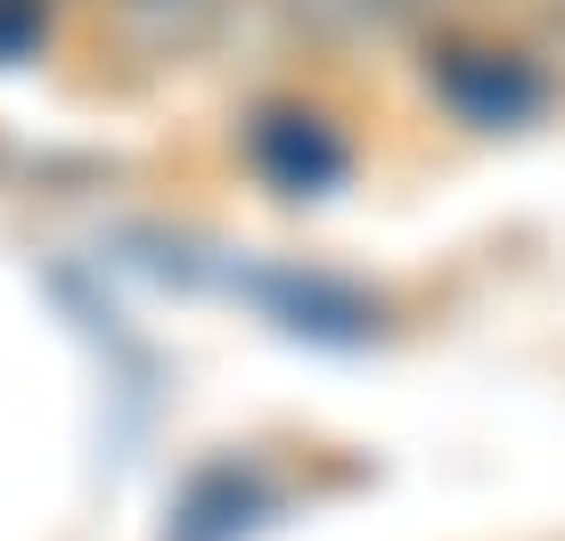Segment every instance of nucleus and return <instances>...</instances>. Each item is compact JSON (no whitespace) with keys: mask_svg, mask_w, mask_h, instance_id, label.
Listing matches in <instances>:
<instances>
[{"mask_svg":"<svg viewBox=\"0 0 565 541\" xmlns=\"http://www.w3.org/2000/svg\"><path fill=\"white\" fill-rule=\"evenodd\" d=\"M115 263L140 270L148 287H172V296L238 304V312H255L270 337L320 344V353H361V344L394 337V304H385L369 279H344V270H328V263L246 255V246H222V238L181 230V222L115 230Z\"/></svg>","mask_w":565,"mask_h":541,"instance_id":"nucleus-1","label":"nucleus"},{"mask_svg":"<svg viewBox=\"0 0 565 541\" xmlns=\"http://www.w3.org/2000/svg\"><path fill=\"white\" fill-rule=\"evenodd\" d=\"M411 83L426 115H443L467 140H524L565 115V57L550 33L492 25L483 9L435 17L411 50Z\"/></svg>","mask_w":565,"mask_h":541,"instance_id":"nucleus-2","label":"nucleus"},{"mask_svg":"<svg viewBox=\"0 0 565 541\" xmlns=\"http://www.w3.org/2000/svg\"><path fill=\"white\" fill-rule=\"evenodd\" d=\"M230 148H238L246 181L279 205H328L361 172V131L311 83H263L230 124Z\"/></svg>","mask_w":565,"mask_h":541,"instance_id":"nucleus-3","label":"nucleus"},{"mask_svg":"<svg viewBox=\"0 0 565 541\" xmlns=\"http://www.w3.org/2000/svg\"><path fill=\"white\" fill-rule=\"evenodd\" d=\"M246 17L287 57H311V66H361V57L411 50L435 25L418 0H246Z\"/></svg>","mask_w":565,"mask_h":541,"instance_id":"nucleus-4","label":"nucleus"},{"mask_svg":"<svg viewBox=\"0 0 565 541\" xmlns=\"http://www.w3.org/2000/svg\"><path fill=\"white\" fill-rule=\"evenodd\" d=\"M99 17V42L140 74H164V66H198L230 42L238 25V0H90Z\"/></svg>","mask_w":565,"mask_h":541,"instance_id":"nucleus-5","label":"nucleus"},{"mask_svg":"<svg viewBox=\"0 0 565 541\" xmlns=\"http://www.w3.org/2000/svg\"><path fill=\"white\" fill-rule=\"evenodd\" d=\"M279 500H287V485L263 459H213V468H198L181 485L164 541H255L279 517Z\"/></svg>","mask_w":565,"mask_h":541,"instance_id":"nucleus-6","label":"nucleus"},{"mask_svg":"<svg viewBox=\"0 0 565 541\" xmlns=\"http://www.w3.org/2000/svg\"><path fill=\"white\" fill-rule=\"evenodd\" d=\"M57 25H66V0H0V74L42 66Z\"/></svg>","mask_w":565,"mask_h":541,"instance_id":"nucleus-7","label":"nucleus"},{"mask_svg":"<svg viewBox=\"0 0 565 541\" xmlns=\"http://www.w3.org/2000/svg\"><path fill=\"white\" fill-rule=\"evenodd\" d=\"M541 25H550V42L565 50V0H541Z\"/></svg>","mask_w":565,"mask_h":541,"instance_id":"nucleus-8","label":"nucleus"},{"mask_svg":"<svg viewBox=\"0 0 565 541\" xmlns=\"http://www.w3.org/2000/svg\"><path fill=\"white\" fill-rule=\"evenodd\" d=\"M426 17H459V9H483V0H418Z\"/></svg>","mask_w":565,"mask_h":541,"instance_id":"nucleus-9","label":"nucleus"}]
</instances>
